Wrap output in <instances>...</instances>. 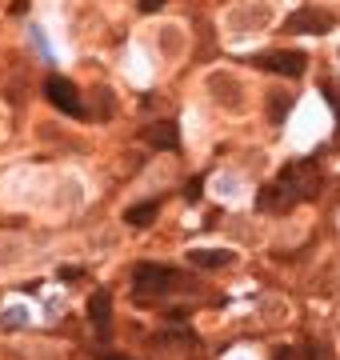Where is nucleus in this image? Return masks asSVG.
I'll return each instance as SVG.
<instances>
[{
	"instance_id": "nucleus-1",
	"label": "nucleus",
	"mask_w": 340,
	"mask_h": 360,
	"mask_svg": "<svg viewBox=\"0 0 340 360\" xmlns=\"http://www.w3.org/2000/svg\"><path fill=\"white\" fill-rule=\"evenodd\" d=\"M316 188H320V168H316L313 160H292V165L261 193V208L264 212H288L292 205L316 196Z\"/></svg>"
},
{
	"instance_id": "nucleus-9",
	"label": "nucleus",
	"mask_w": 340,
	"mask_h": 360,
	"mask_svg": "<svg viewBox=\"0 0 340 360\" xmlns=\"http://www.w3.org/2000/svg\"><path fill=\"white\" fill-rule=\"evenodd\" d=\"M132 224V229H144V224H152L157 220V205H136V208H129V217H124Z\"/></svg>"
},
{
	"instance_id": "nucleus-15",
	"label": "nucleus",
	"mask_w": 340,
	"mask_h": 360,
	"mask_svg": "<svg viewBox=\"0 0 340 360\" xmlns=\"http://www.w3.org/2000/svg\"><path fill=\"white\" fill-rule=\"evenodd\" d=\"M100 360H132V356H120V352H105Z\"/></svg>"
},
{
	"instance_id": "nucleus-14",
	"label": "nucleus",
	"mask_w": 340,
	"mask_h": 360,
	"mask_svg": "<svg viewBox=\"0 0 340 360\" xmlns=\"http://www.w3.org/2000/svg\"><path fill=\"white\" fill-rule=\"evenodd\" d=\"M273 360H292V348H280V352H276Z\"/></svg>"
},
{
	"instance_id": "nucleus-11",
	"label": "nucleus",
	"mask_w": 340,
	"mask_h": 360,
	"mask_svg": "<svg viewBox=\"0 0 340 360\" xmlns=\"http://www.w3.org/2000/svg\"><path fill=\"white\" fill-rule=\"evenodd\" d=\"M184 200H188V205H197V200H200V176L192 180L188 188H184Z\"/></svg>"
},
{
	"instance_id": "nucleus-10",
	"label": "nucleus",
	"mask_w": 340,
	"mask_h": 360,
	"mask_svg": "<svg viewBox=\"0 0 340 360\" xmlns=\"http://www.w3.org/2000/svg\"><path fill=\"white\" fill-rule=\"evenodd\" d=\"M304 360H332V352H328L325 345H308L304 348Z\"/></svg>"
},
{
	"instance_id": "nucleus-8",
	"label": "nucleus",
	"mask_w": 340,
	"mask_h": 360,
	"mask_svg": "<svg viewBox=\"0 0 340 360\" xmlns=\"http://www.w3.org/2000/svg\"><path fill=\"white\" fill-rule=\"evenodd\" d=\"M188 260L200 264V269H224V264H233V252L228 248H192Z\"/></svg>"
},
{
	"instance_id": "nucleus-3",
	"label": "nucleus",
	"mask_w": 340,
	"mask_h": 360,
	"mask_svg": "<svg viewBox=\"0 0 340 360\" xmlns=\"http://www.w3.org/2000/svg\"><path fill=\"white\" fill-rule=\"evenodd\" d=\"M44 92H48V101L60 108V112H68V116H84V104L77 101V89L68 84L65 77H48L44 80Z\"/></svg>"
},
{
	"instance_id": "nucleus-7",
	"label": "nucleus",
	"mask_w": 340,
	"mask_h": 360,
	"mask_svg": "<svg viewBox=\"0 0 340 360\" xmlns=\"http://www.w3.org/2000/svg\"><path fill=\"white\" fill-rule=\"evenodd\" d=\"M144 141L152 144V148H164V153H172V148L181 144V132H176V124H172V120H160V124H152V129L144 132Z\"/></svg>"
},
{
	"instance_id": "nucleus-5",
	"label": "nucleus",
	"mask_w": 340,
	"mask_h": 360,
	"mask_svg": "<svg viewBox=\"0 0 340 360\" xmlns=\"http://www.w3.org/2000/svg\"><path fill=\"white\" fill-rule=\"evenodd\" d=\"M89 321H92V328L100 336H108L112 333V292H92V300H89Z\"/></svg>"
},
{
	"instance_id": "nucleus-12",
	"label": "nucleus",
	"mask_w": 340,
	"mask_h": 360,
	"mask_svg": "<svg viewBox=\"0 0 340 360\" xmlns=\"http://www.w3.org/2000/svg\"><path fill=\"white\" fill-rule=\"evenodd\" d=\"M164 8V0H140V13H160Z\"/></svg>"
},
{
	"instance_id": "nucleus-2",
	"label": "nucleus",
	"mask_w": 340,
	"mask_h": 360,
	"mask_svg": "<svg viewBox=\"0 0 340 360\" xmlns=\"http://www.w3.org/2000/svg\"><path fill=\"white\" fill-rule=\"evenodd\" d=\"M132 284H136V296H160L169 292V288H176V272L164 269V264H136V272H132Z\"/></svg>"
},
{
	"instance_id": "nucleus-13",
	"label": "nucleus",
	"mask_w": 340,
	"mask_h": 360,
	"mask_svg": "<svg viewBox=\"0 0 340 360\" xmlns=\"http://www.w3.org/2000/svg\"><path fill=\"white\" fill-rule=\"evenodd\" d=\"M20 321H25V312H8V316H4V324H8V328H16Z\"/></svg>"
},
{
	"instance_id": "nucleus-6",
	"label": "nucleus",
	"mask_w": 340,
	"mask_h": 360,
	"mask_svg": "<svg viewBox=\"0 0 340 360\" xmlns=\"http://www.w3.org/2000/svg\"><path fill=\"white\" fill-rule=\"evenodd\" d=\"M328 28H332V16L316 8H301L288 16V32H328Z\"/></svg>"
},
{
	"instance_id": "nucleus-4",
	"label": "nucleus",
	"mask_w": 340,
	"mask_h": 360,
	"mask_svg": "<svg viewBox=\"0 0 340 360\" xmlns=\"http://www.w3.org/2000/svg\"><path fill=\"white\" fill-rule=\"evenodd\" d=\"M256 65L280 72V77H301L308 60H304V52H264V56H256Z\"/></svg>"
}]
</instances>
